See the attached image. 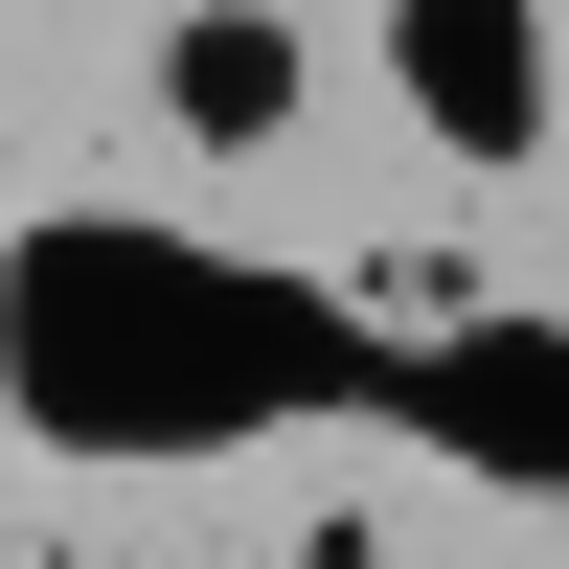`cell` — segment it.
<instances>
[{"label": "cell", "instance_id": "obj_2", "mask_svg": "<svg viewBox=\"0 0 569 569\" xmlns=\"http://www.w3.org/2000/svg\"><path fill=\"white\" fill-rule=\"evenodd\" d=\"M137 137H160V160H297L319 137V23L297 0H160V23H137Z\"/></svg>", "mask_w": 569, "mask_h": 569}, {"label": "cell", "instance_id": "obj_1", "mask_svg": "<svg viewBox=\"0 0 569 569\" xmlns=\"http://www.w3.org/2000/svg\"><path fill=\"white\" fill-rule=\"evenodd\" d=\"M365 69H388V114L433 137L456 182L569 160V23H547V0H388V23H365Z\"/></svg>", "mask_w": 569, "mask_h": 569}]
</instances>
